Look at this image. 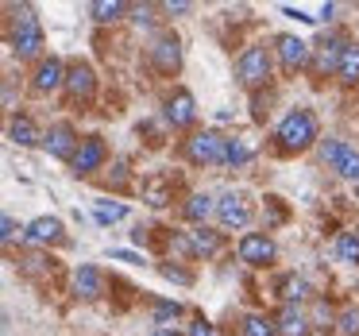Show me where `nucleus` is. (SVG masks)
Wrapping results in <instances>:
<instances>
[{
    "mask_svg": "<svg viewBox=\"0 0 359 336\" xmlns=\"http://www.w3.org/2000/svg\"><path fill=\"white\" fill-rule=\"evenodd\" d=\"M274 140H278L282 151H305L313 147V140H317V116H313L309 109H294L282 116L278 132H274Z\"/></svg>",
    "mask_w": 359,
    "mask_h": 336,
    "instance_id": "nucleus-1",
    "label": "nucleus"
},
{
    "mask_svg": "<svg viewBox=\"0 0 359 336\" xmlns=\"http://www.w3.org/2000/svg\"><path fill=\"white\" fill-rule=\"evenodd\" d=\"M12 51L20 58H32L43 51V27L35 20V8H27V4L12 12Z\"/></svg>",
    "mask_w": 359,
    "mask_h": 336,
    "instance_id": "nucleus-2",
    "label": "nucleus"
},
{
    "mask_svg": "<svg viewBox=\"0 0 359 336\" xmlns=\"http://www.w3.org/2000/svg\"><path fill=\"white\" fill-rule=\"evenodd\" d=\"M224 147H228V140L220 132H197V135H189L186 140V159L189 163H197V166H209V163H224Z\"/></svg>",
    "mask_w": 359,
    "mask_h": 336,
    "instance_id": "nucleus-3",
    "label": "nucleus"
},
{
    "mask_svg": "<svg viewBox=\"0 0 359 336\" xmlns=\"http://www.w3.org/2000/svg\"><path fill=\"white\" fill-rule=\"evenodd\" d=\"M236 74H240V81L248 89L263 86V81L271 78V55H266L263 47H248L240 58H236Z\"/></svg>",
    "mask_w": 359,
    "mask_h": 336,
    "instance_id": "nucleus-4",
    "label": "nucleus"
},
{
    "mask_svg": "<svg viewBox=\"0 0 359 336\" xmlns=\"http://www.w3.org/2000/svg\"><path fill=\"white\" fill-rule=\"evenodd\" d=\"M320 155H325V163L332 166V170L340 174V178L359 182V151H355V147H348L344 140H328Z\"/></svg>",
    "mask_w": 359,
    "mask_h": 336,
    "instance_id": "nucleus-5",
    "label": "nucleus"
},
{
    "mask_svg": "<svg viewBox=\"0 0 359 336\" xmlns=\"http://www.w3.org/2000/svg\"><path fill=\"white\" fill-rule=\"evenodd\" d=\"M236 251H240V259L248 267H266L274 259V240L266 232H248V236H240Z\"/></svg>",
    "mask_w": 359,
    "mask_h": 336,
    "instance_id": "nucleus-6",
    "label": "nucleus"
},
{
    "mask_svg": "<svg viewBox=\"0 0 359 336\" xmlns=\"http://www.w3.org/2000/svg\"><path fill=\"white\" fill-rule=\"evenodd\" d=\"M43 147H47L55 159H66V163H74V155H78L81 140H78V132H74L70 124H55L47 135H43Z\"/></svg>",
    "mask_w": 359,
    "mask_h": 336,
    "instance_id": "nucleus-7",
    "label": "nucleus"
},
{
    "mask_svg": "<svg viewBox=\"0 0 359 336\" xmlns=\"http://www.w3.org/2000/svg\"><path fill=\"white\" fill-rule=\"evenodd\" d=\"M217 217H220V224H224V228H243V224L251 220V205H248V197L236 194V189H228V194L217 201Z\"/></svg>",
    "mask_w": 359,
    "mask_h": 336,
    "instance_id": "nucleus-8",
    "label": "nucleus"
},
{
    "mask_svg": "<svg viewBox=\"0 0 359 336\" xmlns=\"http://www.w3.org/2000/svg\"><path fill=\"white\" fill-rule=\"evenodd\" d=\"M151 62H155L163 74L178 70V66H182V43H178V35H158V39L151 43Z\"/></svg>",
    "mask_w": 359,
    "mask_h": 336,
    "instance_id": "nucleus-9",
    "label": "nucleus"
},
{
    "mask_svg": "<svg viewBox=\"0 0 359 336\" xmlns=\"http://www.w3.org/2000/svg\"><path fill=\"white\" fill-rule=\"evenodd\" d=\"M278 58H282V66L294 74V70H302V66H309L313 47L305 39H297V35H278Z\"/></svg>",
    "mask_w": 359,
    "mask_h": 336,
    "instance_id": "nucleus-10",
    "label": "nucleus"
},
{
    "mask_svg": "<svg viewBox=\"0 0 359 336\" xmlns=\"http://www.w3.org/2000/svg\"><path fill=\"white\" fill-rule=\"evenodd\" d=\"M101 163H104V143L97 140V135H89V140H81V147H78V155H74V174L78 178H86V174H93V170H101Z\"/></svg>",
    "mask_w": 359,
    "mask_h": 336,
    "instance_id": "nucleus-11",
    "label": "nucleus"
},
{
    "mask_svg": "<svg viewBox=\"0 0 359 336\" xmlns=\"http://www.w3.org/2000/svg\"><path fill=\"white\" fill-rule=\"evenodd\" d=\"M166 120H170L174 128H189L197 120V105H194V97H189L186 89H178V93L166 101Z\"/></svg>",
    "mask_w": 359,
    "mask_h": 336,
    "instance_id": "nucleus-12",
    "label": "nucleus"
},
{
    "mask_svg": "<svg viewBox=\"0 0 359 336\" xmlns=\"http://www.w3.org/2000/svg\"><path fill=\"white\" fill-rule=\"evenodd\" d=\"M58 86H66L62 62H58V58H43L39 70H35V89H39V93H55Z\"/></svg>",
    "mask_w": 359,
    "mask_h": 336,
    "instance_id": "nucleus-13",
    "label": "nucleus"
},
{
    "mask_svg": "<svg viewBox=\"0 0 359 336\" xmlns=\"http://www.w3.org/2000/svg\"><path fill=\"white\" fill-rule=\"evenodd\" d=\"M27 243H58L62 240V220L58 217H39L27 224Z\"/></svg>",
    "mask_w": 359,
    "mask_h": 336,
    "instance_id": "nucleus-14",
    "label": "nucleus"
},
{
    "mask_svg": "<svg viewBox=\"0 0 359 336\" xmlns=\"http://www.w3.org/2000/svg\"><path fill=\"white\" fill-rule=\"evenodd\" d=\"M278 332L282 336H313V328H309V317H305L297 305H286V309L278 313Z\"/></svg>",
    "mask_w": 359,
    "mask_h": 336,
    "instance_id": "nucleus-15",
    "label": "nucleus"
},
{
    "mask_svg": "<svg viewBox=\"0 0 359 336\" xmlns=\"http://www.w3.org/2000/svg\"><path fill=\"white\" fill-rule=\"evenodd\" d=\"M93 86H97V81H93V70H89V66L74 62L70 70H66V89H70L78 101H81V97H93Z\"/></svg>",
    "mask_w": 359,
    "mask_h": 336,
    "instance_id": "nucleus-16",
    "label": "nucleus"
},
{
    "mask_svg": "<svg viewBox=\"0 0 359 336\" xmlns=\"http://www.w3.org/2000/svg\"><path fill=\"white\" fill-rule=\"evenodd\" d=\"M186 240H189V251L194 255H217V248H220V232H212V228H194V232H186Z\"/></svg>",
    "mask_w": 359,
    "mask_h": 336,
    "instance_id": "nucleus-17",
    "label": "nucleus"
},
{
    "mask_svg": "<svg viewBox=\"0 0 359 336\" xmlns=\"http://www.w3.org/2000/svg\"><path fill=\"white\" fill-rule=\"evenodd\" d=\"M74 286H78V294L81 297H101V290H104V282H101V271L97 267H78V274H74Z\"/></svg>",
    "mask_w": 359,
    "mask_h": 336,
    "instance_id": "nucleus-18",
    "label": "nucleus"
},
{
    "mask_svg": "<svg viewBox=\"0 0 359 336\" xmlns=\"http://www.w3.org/2000/svg\"><path fill=\"white\" fill-rule=\"evenodd\" d=\"M255 159V143L248 140V135H236V140H228L224 147V166H243Z\"/></svg>",
    "mask_w": 359,
    "mask_h": 336,
    "instance_id": "nucleus-19",
    "label": "nucleus"
},
{
    "mask_svg": "<svg viewBox=\"0 0 359 336\" xmlns=\"http://www.w3.org/2000/svg\"><path fill=\"white\" fill-rule=\"evenodd\" d=\"M8 135H12V143H20V147H32V143H39V128H35L32 116H12Z\"/></svg>",
    "mask_w": 359,
    "mask_h": 336,
    "instance_id": "nucleus-20",
    "label": "nucleus"
},
{
    "mask_svg": "<svg viewBox=\"0 0 359 336\" xmlns=\"http://www.w3.org/2000/svg\"><path fill=\"white\" fill-rule=\"evenodd\" d=\"M212 209H217V201H212L209 194H194V197L186 201V209H182V217H186V220H194V224L201 228L205 220H209V213H212Z\"/></svg>",
    "mask_w": 359,
    "mask_h": 336,
    "instance_id": "nucleus-21",
    "label": "nucleus"
},
{
    "mask_svg": "<svg viewBox=\"0 0 359 336\" xmlns=\"http://www.w3.org/2000/svg\"><path fill=\"white\" fill-rule=\"evenodd\" d=\"M344 51H348V47H344L340 39H332V43H320V51H317V62H313V66H317L320 74H325V70H340V58H344Z\"/></svg>",
    "mask_w": 359,
    "mask_h": 336,
    "instance_id": "nucleus-22",
    "label": "nucleus"
},
{
    "mask_svg": "<svg viewBox=\"0 0 359 336\" xmlns=\"http://www.w3.org/2000/svg\"><path fill=\"white\" fill-rule=\"evenodd\" d=\"M243 336H282V332H278V321L248 313V317H243Z\"/></svg>",
    "mask_w": 359,
    "mask_h": 336,
    "instance_id": "nucleus-23",
    "label": "nucleus"
},
{
    "mask_svg": "<svg viewBox=\"0 0 359 336\" xmlns=\"http://www.w3.org/2000/svg\"><path fill=\"white\" fill-rule=\"evenodd\" d=\"M336 74H340L344 86H355V81H359V47H348V51H344L340 70H336Z\"/></svg>",
    "mask_w": 359,
    "mask_h": 336,
    "instance_id": "nucleus-24",
    "label": "nucleus"
},
{
    "mask_svg": "<svg viewBox=\"0 0 359 336\" xmlns=\"http://www.w3.org/2000/svg\"><path fill=\"white\" fill-rule=\"evenodd\" d=\"M282 297H286V302L290 305H294V302H305V297H309V282H305V278H297V274H290V278H282Z\"/></svg>",
    "mask_w": 359,
    "mask_h": 336,
    "instance_id": "nucleus-25",
    "label": "nucleus"
},
{
    "mask_svg": "<svg viewBox=\"0 0 359 336\" xmlns=\"http://www.w3.org/2000/svg\"><path fill=\"white\" fill-rule=\"evenodd\" d=\"M143 197H147V205H155V209H163L166 201H170V182L166 178H155L143 186Z\"/></svg>",
    "mask_w": 359,
    "mask_h": 336,
    "instance_id": "nucleus-26",
    "label": "nucleus"
},
{
    "mask_svg": "<svg viewBox=\"0 0 359 336\" xmlns=\"http://www.w3.org/2000/svg\"><path fill=\"white\" fill-rule=\"evenodd\" d=\"M89 12H93L97 24H112V20L124 16V4H120V0H97V4H93Z\"/></svg>",
    "mask_w": 359,
    "mask_h": 336,
    "instance_id": "nucleus-27",
    "label": "nucleus"
},
{
    "mask_svg": "<svg viewBox=\"0 0 359 336\" xmlns=\"http://www.w3.org/2000/svg\"><path fill=\"white\" fill-rule=\"evenodd\" d=\"M336 251H340V259H344V263L359 267V236L344 232V236H340V243H336Z\"/></svg>",
    "mask_w": 359,
    "mask_h": 336,
    "instance_id": "nucleus-28",
    "label": "nucleus"
},
{
    "mask_svg": "<svg viewBox=\"0 0 359 336\" xmlns=\"http://www.w3.org/2000/svg\"><path fill=\"white\" fill-rule=\"evenodd\" d=\"M340 336H359V305H348L340 313Z\"/></svg>",
    "mask_w": 359,
    "mask_h": 336,
    "instance_id": "nucleus-29",
    "label": "nucleus"
},
{
    "mask_svg": "<svg viewBox=\"0 0 359 336\" xmlns=\"http://www.w3.org/2000/svg\"><path fill=\"white\" fill-rule=\"evenodd\" d=\"M124 217H128L124 205H109V201L97 205V220H101V224H112V220H124Z\"/></svg>",
    "mask_w": 359,
    "mask_h": 336,
    "instance_id": "nucleus-30",
    "label": "nucleus"
},
{
    "mask_svg": "<svg viewBox=\"0 0 359 336\" xmlns=\"http://www.w3.org/2000/svg\"><path fill=\"white\" fill-rule=\"evenodd\" d=\"M178 313H182L178 302H158V305H155V321H158V325H163V321H174Z\"/></svg>",
    "mask_w": 359,
    "mask_h": 336,
    "instance_id": "nucleus-31",
    "label": "nucleus"
},
{
    "mask_svg": "<svg viewBox=\"0 0 359 336\" xmlns=\"http://www.w3.org/2000/svg\"><path fill=\"white\" fill-rule=\"evenodd\" d=\"M163 274H166L170 282H182V286H189V282H194V274H189V271H182V267H170V263L163 267Z\"/></svg>",
    "mask_w": 359,
    "mask_h": 336,
    "instance_id": "nucleus-32",
    "label": "nucleus"
},
{
    "mask_svg": "<svg viewBox=\"0 0 359 336\" xmlns=\"http://www.w3.org/2000/svg\"><path fill=\"white\" fill-rule=\"evenodd\" d=\"M189 336H217V328H212L205 317H197L194 325H189Z\"/></svg>",
    "mask_w": 359,
    "mask_h": 336,
    "instance_id": "nucleus-33",
    "label": "nucleus"
},
{
    "mask_svg": "<svg viewBox=\"0 0 359 336\" xmlns=\"http://www.w3.org/2000/svg\"><path fill=\"white\" fill-rule=\"evenodd\" d=\"M0 228H4V232H0V236H4V243H12V240H16V220H12V217H4V220H0Z\"/></svg>",
    "mask_w": 359,
    "mask_h": 336,
    "instance_id": "nucleus-34",
    "label": "nucleus"
},
{
    "mask_svg": "<svg viewBox=\"0 0 359 336\" xmlns=\"http://www.w3.org/2000/svg\"><path fill=\"white\" fill-rule=\"evenodd\" d=\"M112 259H120V263H143L140 255H132V251H112Z\"/></svg>",
    "mask_w": 359,
    "mask_h": 336,
    "instance_id": "nucleus-35",
    "label": "nucleus"
},
{
    "mask_svg": "<svg viewBox=\"0 0 359 336\" xmlns=\"http://www.w3.org/2000/svg\"><path fill=\"white\" fill-rule=\"evenodd\" d=\"M189 8H194V4H186V0H178V4L170 0V4H166V12H189Z\"/></svg>",
    "mask_w": 359,
    "mask_h": 336,
    "instance_id": "nucleus-36",
    "label": "nucleus"
},
{
    "mask_svg": "<svg viewBox=\"0 0 359 336\" xmlns=\"http://www.w3.org/2000/svg\"><path fill=\"white\" fill-rule=\"evenodd\" d=\"M155 336H174V332H166V328H158V332Z\"/></svg>",
    "mask_w": 359,
    "mask_h": 336,
    "instance_id": "nucleus-37",
    "label": "nucleus"
}]
</instances>
